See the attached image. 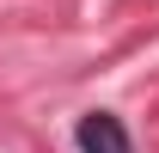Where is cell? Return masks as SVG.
<instances>
[{
    "label": "cell",
    "mask_w": 159,
    "mask_h": 153,
    "mask_svg": "<svg viewBox=\"0 0 159 153\" xmlns=\"http://www.w3.org/2000/svg\"><path fill=\"white\" fill-rule=\"evenodd\" d=\"M80 153H135L129 147V135H122V123L110 110H92V116H80V129H74Z\"/></svg>",
    "instance_id": "6da1fadb"
}]
</instances>
